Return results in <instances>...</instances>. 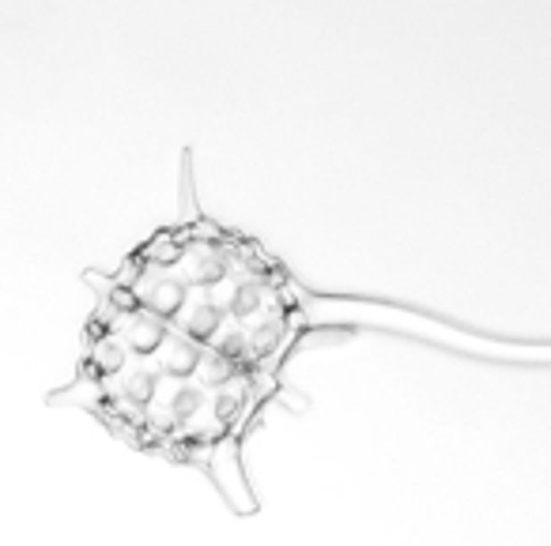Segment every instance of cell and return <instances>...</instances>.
I'll use <instances>...</instances> for the list:
<instances>
[{"label": "cell", "mask_w": 551, "mask_h": 546, "mask_svg": "<svg viewBox=\"0 0 551 546\" xmlns=\"http://www.w3.org/2000/svg\"><path fill=\"white\" fill-rule=\"evenodd\" d=\"M276 389L133 305L99 298L80 369L53 392V404L84 407L144 453L200 468L246 512L254 497L242 475V438Z\"/></svg>", "instance_id": "1"}, {"label": "cell", "mask_w": 551, "mask_h": 546, "mask_svg": "<svg viewBox=\"0 0 551 546\" xmlns=\"http://www.w3.org/2000/svg\"><path fill=\"white\" fill-rule=\"evenodd\" d=\"M91 286L276 384L298 340L321 320L288 268L212 219L159 230L114 271L91 276Z\"/></svg>", "instance_id": "2"}]
</instances>
